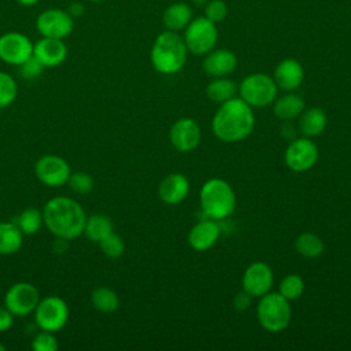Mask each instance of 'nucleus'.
<instances>
[{"instance_id": "19", "label": "nucleus", "mask_w": 351, "mask_h": 351, "mask_svg": "<svg viewBox=\"0 0 351 351\" xmlns=\"http://www.w3.org/2000/svg\"><path fill=\"white\" fill-rule=\"evenodd\" d=\"M219 237V226L211 219L197 222L188 233V243L196 251L211 248Z\"/></svg>"}, {"instance_id": "31", "label": "nucleus", "mask_w": 351, "mask_h": 351, "mask_svg": "<svg viewBox=\"0 0 351 351\" xmlns=\"http://www.w3.org/2000/svg\"><path fill=\"white\" fill-rule=\"evenodd\" d=\"M18 95L16 81L5 71H0V108L10 106Z\"/></svg>"}, {"instance_id": "25", "label": "nucleus", "mask_w": 351, "mask_h": 351, "mask_svg": "<svg viewBox=\"0 0 351 351\" xmlns=\"http://www.w3.org/2000/svg\"><path fill=\"white\" fill-rule=\"evenodd\" d=\"M111 232H114V225H112L111 219L107 215L93 214L89 218L86 217L84 234L89 240H92L95 243H99L100 240H103Z\"/></svg>"}, {"instance_id": "29", "label": "nucleus", "mask_w": 351, "mask_h": 351, "mask_svg": "<svg viewBox=\"0 0 351 351\" xmlns=\"http://www.w3.org/2000/svg\"><path fill=\"white\" fill-rule=\"evenodd\" d=\"M296 251L304 256V258H317L322 254L324 251V241L321 240L319 236L306 232L298 236L295 241Z\"/></svg>"}, {"instance_id": "30", "label": "nucleus", "mask_w": 351, "mask_h": 351, "mask_svg": "<svg viewBox=\"0 0 351 351\" xmlns=\"http://www.w3.org/2000/svg\"><path fill=\"white\" fill-rule=\"evenodd\" d=\"M304 291V282L298 274H288L280 282V293L287 300H296Z\"/></svg>"}, {"instance_id": "40", "label": "nucleus", "mask_w": 351, "mask_h": 351, "mask_svg": "<svg viewBox=\"0 0 351 351\" xmlns=\"http://www.w3.org/2000/svg\"><path fill=\"white\" fill-rule=\"evenodd\" d=\"M21 5H25V7H30V5H34L37 4L40 0H16Z\"/></svg>"}, {"instance_id": "3", "label": "nucleus", "mask_w": 351, "mask_h": 351, "mask_svg": "<svg viewBox=\"0 0 351 351\" xmlns=\"http://www.w3.org/2000/svg\"><path fill=\"white\" fill-rule=\"evenodd\" d=\"M186 52L184 40L176 32L167 30L155 38L151 49V62L156 71L174 74L185 64Z\"/></svg>"}, {"instance_id": "15", "label": "nucleus", "mask_w": 351, "mask_h": 351, "mask_svg": "<svg viewBox=\"0 0 351 351\" xmlns=\"http://www.w3.org/2000/svg\"><path fill=\"white\" fill-rule=\"evenodd\" d=\"M170 141L180 152H189L195 149L202 138L200 128L192 118L177 119L170 129Z\"/></svg>"}, {"instance_id": "1", "label": "nucleus", "mask_w": 351, "mask_h": 351, "mask_svg": "<svg viewBox=\"0 0 351 351\" xmlns=\"http://www.w3.org/2000/svg\"><path fill=\"white\" fill-rule=\"evenodd\" d=\"M44 225L47 229L62 240H73L84 234L86 214L82 206L66 196L49 199L43 210Z\"/></svg>"}, {"instance_id": "14", "label": "nucleus", "mask_w": 351, "mask_h": 351, "mask_svg": "<svg viewBox=\"0 0 351 351\" xmlns=\"http://www.w3.org/2000/svg\"><path fill=\"white\" fill-rule=\"evenodd\" d=\"M273 285V271L265 262H252L243 276V291L252 298H261Z\"/></svg>"}, {"instance_id": "23", "label": "nucleus", "mask_w": 351, "mask_h": 351, "mask_svg": "<svg viewBox=\"0 0 351 351\" xmlns=\"http://www.w3.org/2000/svg\"><path fill=\"white\" fill-rule=\"evenodd\" d=\"M23 233L15 222H0V255H12L19 251Z\"/></svg>"}, {"instance_id": "12", "label": "nucleus", "mask_w": 351, "mask_h": 351, "mask_svg": "<svg viewBox=\"0 0 351 351\" xmlns=\"http://www.w3.org/2000/svg\"><path fill=\"white\" fill-rule=\"evenodd\" d=\"M32 40L19 32H8L0 36V59L12 66H19L33 55Z\"/></svg>"}, {"instance_id": "7", "label": "nucleus", "mask_w": 351, "mask_h": 351, "mask_svg": "<svg viewBox=\"0 0 351 351\" xmlns=\"http://www.w3.org/2000/svg\"><path fill=\"white\" fill-rule=\"evenodd\" d=\"M34 313L36 325L41 330L56 333L67 324L69 306L60 296H45L40 299Z\"/></svg>"}, {"instance_id": "10", "label": "nucleus", "mask_w": 351, "mask_h": 351, "mask_svg": "<svg viewBox=\"0 0 351 351\" xmlns=\"http://www.w3.org/2000/svg\"><path fill=\"white\" fill-rule=\"evenodd\" d=\"M36 27L41 37L66 38L74 29V18L60 8H48L38 14Z\"/></svg>"}, {"instance_id": "22", "label": "nucleus", "mask_w": 351, "mask_h": 351, "mask_svg": "<svg viewBox=\"0 0 351 351\" xmlns=\"http://www.w3.org/2000/svg\"><path fill=\"white\" fill-rule=\"evenodd\" d=\"M192 21V10L185 3H174L166 8L163 14V23L171 32L185 29Z\"/></svg>"}, {"instance_id": "20", "label": "nucleus", "mask_w": 351, "mask_h": 351, "mask_svg": "<svg viewBox=\"0 0 351 351\" xmlns=\"http://www.w3.org/2000/svg\"><path fill=\"white\" fill-rule=\"evenodd\" d=\"M159 197L167 204H177L182 202L189 192V182L185 176L171 173L166 176L159 184Z\"/></svg>"}, {"instance_id": "36", "label": "nucleus", "mask_w": 351, "mask_h": 351, "mask_svg": "<svg viewBox=\"0 0 351 351\" xmlns=\"http://www.w3.org/2000/svg\"><path fill=\"white\" fill-rule=\"evenodd\" d=\"M228 14V7L222 0H211L207 1L206 8H204V16L211 21L213 23L221 22L225 19Z\"/></svg>"}, {"instance_id": "39", "label": "nucleus", "mask_w": 351, "mask_h": 351, "mask_svg": "<svg viewBox=\"0 0 351 351\" xmlns=\"http://www.w3.org/2000/svg\"><path fill=\"white\" fill-rule=\"evenodd\" d=\"M84 11H85L84 5H82L81 3H78V1L71 3V4H70V7L67 8V12H69L73 18H80V16H82Z\"/></svg>"}, {"instance_id": "13", "label": "nucleus", "mask_w": 351, "mask_h": 351, "mask_svg": "<svg viewBox=\"0 0 351 351\" xmlns=\"http://www.w3.org/2000/svg\"><path fill=\"white\" fill-rule=\"evenodd\" d=\"M318 159V148L308 138H296L285 149V163L293 171L311 169Z\"/></svg>"}, {"instance_id": "21", "label": "nucleus", "mask_w": 351, "mask_h": 351, "mask_svg": "<svg viewBox=\"0 0 351 351\" xmlns=\"http://www.w3.org/2000/svg\"><path fill=\"white\" fill-rule=\"evenodd\" d=\"M326 126V114L319 107L303 110L299 118V129L307 137H315L324 132Z\"/></svg>"}, {"instance_id": "28", "label": "nucleus", "mask_w": 351, "mask_h": 351, "mask_svg": "<svg viewBox=\"0 0 351 351\" xmlns=\"http://www.w3.org/2000/svg\"><path fill=\"white\" fill-rule=\"evenodd\" d=\"M14 222L23 234H36L44 223L43 211L36 207H27L15 218Z\"/></svg>"}, {"instance_id": "43", "label": "nucleus", "mask_w": 351, "mask_h": 351, "mask_svg": "<svg viewBox=\"0 0 351 351\" xmlns=\"http://www.w3.org/2000/svg\"><path fill=\"white\" fill-rule=\"evenodd\" d=\"M90 1H95V3H100V1H104V0H90Z\"/></svg>"}, {"instance_id": "11", "label": "nucleus", "mask_w": 351, "mask_h": 351, "mask_svg": "<svg viewBox=\"0 0 351 351\" xmlns=\"http://www.w3.org/2000/svg\"><path fill=\"white\" fill-rule=\"evenodd\" d=\"M34 173L38 181L49 188H58L67 184L71 174L70 165L59 155H44L34 165Z\"/></svg>"}, {"instance_id": "34", "label": "nucleus", "mask_w": 351, "mask_h": 351, "mask_svg": "<svg viewBox=\"0 0 351 351\" xmlns=\"http://www.w3.org/2000/svg\"><path fill=\"white\" fill-rule=\"evenodd\" d=\"M32 348L34 351H56L59 348V343L52 332L41 330L34 336L32 341Z\"/></svg>"}, {"instance_id": "5", "label": "nucleus", "mask_w": 351, "mask_h": 351, "mask_svg": "<svg viewBox=\"0 0 351 351\" xmlns=\"http://www.w3.org/2000/svg\"><path fill=\"white\" fill-rule=\"evenodd\" d=\"M259 324L269 332L284 330L291 321L289 300L280 292H267L261 296L256 310Z\"/></svg>"}, {"instance_id": "27", "label": "nucleus", "mask_w": 351, "mask_h": 351, "mask_svg": "<svg viewBox=\"0 0 351 351\" xmlns=\"http://www.w3.org/2000/svg\"><path fill=\"white\" fill-rule=\"evenodd\" d=\"M237 86L232 80L218 77L214 81H211L207 86V96L214 103H225L236 96Z\"/></svg>"}, {"instance_id": "16", "label": "nucleus", "mask_w": 351, "mask_h": 351, "mask_svg": "<svg viewBox=\"0 0 351 351\" xmlns=\"http://www.w3.org/2000/svg\"><path fill=\"white\" fill-rule=\"evenodd\" d=\"M33 55L44 67H56L66 60L67 47L60 38L43 37L33 45Z\"/></svg>"}, {"instance_id": "37", "label": "nucleus", "mask_w": 351, "mask_h": 351, "mask_svg": "<svg viewBox=\"0 0 351 351\" xmlns=\"http://www.w3.org/2000/svg\"><path fill=\"white\" fill-rule=\"evenodd\" d=\"M14 325V314L5 307H0V333L7 332Z\"/></svg>"}, {"instance_id": "26", "label": "nucleus", "mask_w": 351, "mask_h": 351, "mask_svg": "<svg viewBox=\"0 0 351 351\" xmlns=\"http://www.w3.org/2000/svg\"><path fill=\"white\" fill-rule=\"evenodd\" d=\"M92 306L100 313H114L119 308V298L117 292L108 287H97L90 293Z\"/></svg>"}, {"instance_id": "2", "label": "nucleus", "mask_w": 351, "mask_h": 351, "mask_svg": "<svg viewBox=\"0 0 351 351\" xmlns=\"http://www.w3.org/2000/svg\"><path fill=\"white\" fill-rule=\"evenodd\" d=\"M255 125L251 106L233 97L221 104L213 118L214 134L225 143H236L251 134Z\"/></svg>"}, {"instance_id": "6", "label": "nucleus", "mask_w": 351, "mask_h": 351, "mask_svg": "<svg viewBox=\"0 0 351 351\" xmlns=\"http://www.w3.org/2000/svg\"><path fill=\"white\" fill-rule=\"evenodd\" d=\"M278 86L273 78L263 73L245 77L240 85L241 99L254 107H266L277 99Z\"/></svg>"}, {"instance_id": "35", "label": "nucleus", "mask_w": 351, "mask_h": 351, "mask_svg": "<svg viewBox=\"0 0 351 351\" xmlns=\"http://www.w3.org/2000/svg\"><path fill=\"white\" fill-rule=\"evenodd\" d=\"M18 69H19V74H21L22 78L36 80L37 77L41 75V73L45 67L43 66V63L34 55H32L29 59H26L23 63H21L18 66Z\"/></svg>"}, {"instance_id": "38", "label": "nucleus", "mask_w": 351, "mask_h": 351, "mask_svg": "<svg viewBox=\"0 0 351 351\" xmlns=\"http://www.w3.org/2000/svg\"><path fill=\"white\" fill-rule=\"evenodd\" d=\"M251 295H248L245 291H243V292H240V293H237L236 296H234V308H237V310H245L248 306H250V303H251Z\"/></svg>"}, {"instance_id": "32", "label": "nucleus", "mask_w": 351, "mask_h": 351, "mask_svg": "<svg viewBox=\"0 0 351 351\" xmlns=\"http://www.w3.org/2000/svg\"><path fill=\"white\" fill-rule=\"evenodd\" d=\"M99 245L103 251V254L108 258H119L123 255L125 252V243L121 239V236H118L117 233L111 232L110 234H107L103 240L99 241Z\"/></svg>"}, {"instance_id": "9", "label": "nucleus", "mask_w": 351, "mask_h": 351, "mask_svg": "<svg viewBox=\"0 0 351 351\" xmlns=\"http://www.w3.org/2000/svg\"><path fill=\"white\" fill-rule=\"evenodd\" d=\"M38 302V289L27 281L12 284L4 295V306L14 314V317H25L32 314Z\"/></svg>"}, {"instance_id": "41", "label": "nucleus", "mask_w": 351, "mask_h": 351, "mask_svg": "<svg viewBox=\"0 0 351 351\" xmlns=\"http://www.w3.org/2000/svg\"><path fill=\"white\" fill-rule=\"evenodd\" d=\"M192 1H193L196 5H206L208 0H192Z\"/></svg>"}, {"instance_id": "18", "label": "nucleus", "mask_w": 351, "mask_h": 351, "mask_svg": "<svg viewBox=\"0 0 351 351\" xmlns=\"http://www.w3.org/2000/svg\"><path fill=\"white\" fill-rule=\"evenodd\" d=\"M304 78V71L302 64L296 59L281 60L274 70V82L278 88L284 90L296 89Z\"/></svg>"}, {"instance_id": "33", "label": "nucleus", "mask_w": 351, "mask_h": 351, "mask_svg": "<svg viewBox=\"0 0 351 351\" xmlns=\"http://www.w3.org/2000/svg\"><path fill=\"white\" fill-rule=\"evenodd\" d=\"M67 185L73 192L85 195L93 189V178L86 171H75L70 174Z\"/></svg>"}, {"instance_id": "17", "label": "nucleus", "mask_w": 351, "mask_h": 351, "mask_svg": "<svg viewBox=\"0 0 351 351\" xmlns=\"http://www.w3.org/2000/svg\"><path fill=\"white\" fill-rule=\"evenodd\" d=\"M237 66L236 55L229 49L210 51L203 60L204 71L211 77H226L234 71Z\"/></svg>"}, {"instance_id": "8", "label": "nucleus", "mask_w": 351, "mask_h": 351, "mask_svg": "<svg viewBox=\"0 0 351 351\" xmlns=\"http://www.w3.org/2000/svg\"><path fill=\"white\" fill-rule=\"evenodd\" d=\"M185 29L184 43L186 49L195 55L208 53L217 44L218 32L215 23L208 21L206 16H199L191 21Z\"/></svg>"}, {"instance_id": "42", "label": "nucleus", "mask_w": 351, "mask_h": 351, "mask_svg": "<svg viewBox=\"0 0 351 351\" xmlns=\"http://www.w3.org/2000/svg\"><path fill=\"white\" fill-rule=\"evenodd\" d=\"M0 351H5V346L0 341Z\"/></svg>"}, {"instance_id": "24", "label": "nucleus", "mask_w": 351, "mask_h": 351, "mask_svg": "<svg viewBox=\"0 0 351 351\" xmlns=\"http://www.w3.org/2000/svg\"><path fill=\"white\" fill-rule=\"evenodd\" d=\"M304 110V100L296 93H288L281 96L274 103V115L284 121H291L299 117Z\"/></svg>"}, {"instance_id": "4", "label": "nucleus", "mask_w": 351, "mask_h": 351, "mask_svg": "<svg viewBox=\"0 0 351 351\" xmlns=\"http://www.w3.org/2000/svg\"><path fill=\"white\" fill-rule=\"evenodd\" d=\"M200 206L208 218L222 219L234 211L236 196L225 180L211 178L200 189Z\"/></svg>"}]
</instances>
